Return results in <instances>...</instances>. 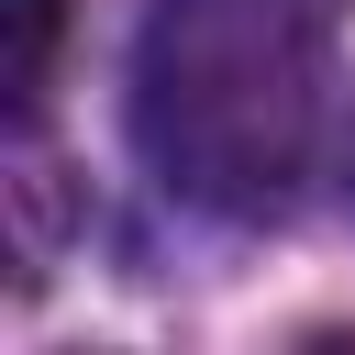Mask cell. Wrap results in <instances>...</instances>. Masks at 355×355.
<instances>
[{
  "label": "cell",
  "instance_id": "6da1fadb",
  "mask_svg": "<svg viewBox=\"0 0 355 355\" xmlns=\"http://www.w3.org/2000/svg\"><path fill=\"white\" fill-rule=\"evenodd\" d=\"M333 89V0H144L133 155L211 222H266L311 178Z\"/></svg>",
  "mask_w": 355,
  "mask_h": 355
},
{
  "label": "cell",
  "instance_id": "7a4b0ae2",
  "mask_svg": "<svg viewBox=\"0 0 355 355\" xmlns=\"http://www.w3.org/2000/svg\"><path fill=\"white\" fill-rule=\"evenodd\" d=\"M0 11H11V67H0V89H11V111H33V100H44V78H55L67 0H0Z\"/></svg>",
  "mask_w": 355,
  "mask_h": 355
},
{
  "label": "cell",
  "instance_id": "3957f363",
  "mask_svg": "<svg viewBox=\"0 0 355 355\" xmlns=\"http://www.w3.org/2000/svg\"><path fill=\"white\" fill-rule=\"evenodd\" d=\"M344 200H355V144H344Z\"/></svg>",
  "mask_w": 355,
  "mask_h": 355
}]
</instances>
